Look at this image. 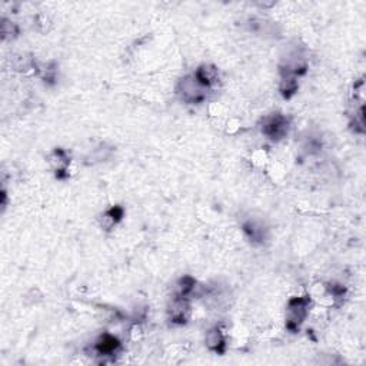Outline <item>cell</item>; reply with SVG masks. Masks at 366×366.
<instances>
[{
    "label": "cell",
    "instance_id": "4",
    "mask_svg": "<svg viewBox=\"0 0 366 366\" xmlns=\"http://www.w3.org/2000/svg\"><path fill=\"white\" fill-rule=\"evenodd\" d=\"M96 347L102 355H110V353H113L116 349L119 347V342L116 340L115 337L105 336L99 340Z\"/></svg>",
    "mask_w": 366,
    "mask_h": 366
},
{
    "label": "cell",
    "instance_id": "1",
    "mask_svg": "<svg viewBox=\"0 0 366 366\" xmlns=\"http://www.w3.org/2000/svg\"><path fill=\"white\" fill-rule=\"evenodd\" d=\"M286 130H288V123L283 117H272L265 126V132L273 139L283 136L286 133Z\"/></svg>",
    "mask_w": 366,
    "mask_h": 366
},
{
    "label": "cell",
    "instance_id": "5",
    "mask_svg": "<svg viewBox=\"0 0 366 366\" xmlns=\"http://www.w3.org/2000/svg\"><path fill=\"white\" fill-rule=\"evenodd\" d=\"M216 79V70L212 68H202L198 70L196 73V80L202 85V86H209L212 82Z\"/></svg>",
    "mask_w": 366,
    "mask_h": 366
},
{
    "label": "cell",
    "instance_id": "6",
    "mask_svg": "<svg viewBox=\"0 0 366 366\" xmlns=\"http://www.w3.org/2000/svg\"><path fill=\"white\" fill-rule=\"evenodd\" d=\"M206 343L211 349L219 350V347L223 345V337L219 330H211L206 336Z\"/></svg>",
    "mask_w": 366,
    "mask_h": 366
},
{
    "label": "cell",
    "instance_id": "3",
    "mask_svg": "<svg viewBox=\"0 0 366 366\" xmlns=\"http://www.w3.org/2000/svg\"><path fill=\"white\" fill-rule=\"evenodd\" d=\"M170 315L174 319V322H185V319L189 316V306L185 300H176L172 309H170Z\"/></svg>",
    "mask_w": 366,
    "mask_h": 366
},
{
    "label": "cell",
    "instance_id": "2",
    "mask_svg": "<svg viewBox=\"0 0 366 366\" xmlns=\"http://www.w3.org/2000/svg\"><path fill=\"white\" fill-rule=\"evenodd\" d=\"M306 306H308V302H306V300H303V299L293 300L289 306L290 322L300 323V322H302V319L305 318V315H306Z\"/></svg>",
    "mask_w": 366,
    "mask_h": 366
}]
</instances>
